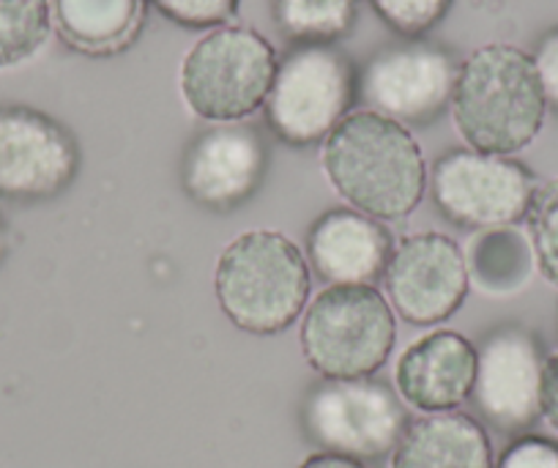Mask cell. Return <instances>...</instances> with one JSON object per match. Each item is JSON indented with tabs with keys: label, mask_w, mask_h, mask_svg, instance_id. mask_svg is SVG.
Masks as SVG:
<instances>
[{
	"label": "cell",
	"mask_w": 558,
	"mask_h": 468,
	"mask_svg": "<svg viewBox=\"0 0 558 468\" xmlns=\"http://www.w3.org/2000/svg\"><path fill=\"white\" fill-rule=\"evenodd\" d=\"M326 181L353 212L397 223L416 212L427 190V163L408 127L373 110L348 112L320 154Z\"/></svg>",
	"instance_id": "6da1fadb"
},
{
	"label": "cell",
	"mask_w": 558,
	"mask_h": 468,
	"mask_svg": "<svg viewBox=\"0 0 558 468\" xmlns=\"http://www.w3.org/2000/svg\"><path fill=\"white\" fill-rule=\"evenodd\" d=\"M449 107L463 143L496 156L529 148L547 112L534 58L504 41L480 47L460 63Z\"/></svg>",
	"instance_id": "7a4b0ae2"
},
{
	"label": "cell",
	"mask_w": 558,
	"mask_h": 468,
	"mask_svg": "<svg viewBox=\"0 0 558 468\" xmlns=\"http://www.w3.org/2000/svg\"><path fill=\"white\" fill-rule=\"evenodd\" d=\"M214 293L235 329L257 337L279 335L307 307L310 263L291 236L268 228L246 230L219 252Z\"/></svg>",
	"instance_id": "3957f363"
},
{
	"label": "cell",
	"mask_w": 558,
	"mask_h": 468,
	"mask_svg": "<svg viewBox=\"0 0 558 468\" xmlns=\"http://www.w3.org/2000/svg\"><path fill=\"white\" fill-rule=\"evenodd\" d=\"M395 337V310L375 285H329L299 332L304 359L324 379H369L386 364Z\"/></svg>",
	"instance_id": "277c9868"
},
{
	"label": "cell",
	"mask_w": 558,
	"mask_h": 468,
	"mask_svg": "<svg viewBox=\"0 0 558 468\" xmlns=\"http://www.w3.org/2000/svg\"><path fill=\"white\" fill-rule=\"evenodd\" d=\"M277 74L271 41L244 25L208 31L181 61L184 105L211 123H239L260 110Z\"/></svg>",
	"instance_id": "5b68a950"
},
{
	"label": "cell",
	"mask_w": 558,
	"mask_h": 468,
	"mask_svg": "<svg viewBox=\"0 0 558 468\" xmlns=\"http://www.w3.org/2000/svg\"><path fill=\"white\" fill-rule=\"evenodd\" d=\"M359 77L351 58L331 45H299L277 63L266 121L282 143L315 145L348 116Z\"/></svg>",
	"instance_id": "8992f818"
},
{
	"label": "cell",
	"mask_w": 558,
	"mask_h": 468,
	"mask_svg": "<svg viewBox=\"0 0 558 468\" xmlns=\"http://www.w3.org/2000/svg\"><path fill=\"white\" fill-rule=\"evenodd\" d=\"M405 424L400 395L373 375L324 379L302 403V428L310 444L362 463L391 455Z\"/></svg>",
	"instance_id": "52a82bcc"
},
{
	"label": "cell",
	"mask_w": 558,
	"mask_h": 468,
	"mask_svg": "<svg viewBox=\"0 0 558 468\" xmlns=\"http://www.w3.org/2000/svg\"><path fill=\"white\" fill-rule=\"evenodd\" d=\"M433 203L460 228H507L529 212L536 179L512 156L454 148L438 156L427 176Z\"/></svg>",
	"instance_id": "ba28073f"
},
{
	"label": "cell",
	"mask_w": 558,
	"mask_h": 468,
	"mask_svg": "<svg viewBox=\"0 0 558 468\" xmlns=\"http://www.w3.org/2000/svg\"><path fill=\"white\" fill-rule=\"evenodd\" d=\"M74 134L47 112L0 105V201L41 203L69 190L80 173Z\"/></svg>",
	"instance_id": "9c48e42d"
},
{
	"label": "cell",
	"mask_w": 558,
	"mask_h": 468,
	"mask_svg": "<svg viewBox=\"0 0 558 468\" xmlns=\"http://www.w3.org/2000/svg\"><path fill=\"white\" fill-rule=\"evenodd\" d=\"M454 77L458 67L444 47L411 39L375 52L359 74V91L378 116L425 127L449 107Z\"/></svg>",
	"instance_id": "30bf717a"
},
{
	"label": "cell",
	"mask_w": 558,
	"mask_h": 468,
	"mask_svg": "<svg viewBox=\"0 0 558 468\" xmlns=\"http://www.w3.org/2000/svg\"><path fill=\"white\" fill-rule=\"evenodd\" d=\"M384 279L391 310L411 326L444 324L471 290L463 250L436 230L397 241Z\"/></svg>",
	"instance_id": "8fae6325"
},
{
	"label": "cell",
	"mask_w": 558,
	"mask_h": 468,
	"mask_svg": "<svg viewBox=\"0 0 558 468\" xmlns=\"http://www.w3.org/2000/svg\"><path fill=\"white\" fill-rule=\"evenodd\" d=\"M545 351L534 332L501 326L476 348V379L471 389L476 413L501 433H523L542 417Z\"/></svg>",
	"instance_id": "7c38bea8"
},
{
	"label": "cell",
	"mask_w": 558,
	"mask_h": 468,
	"mask_svg": "<svg viewBox=\"0 0 558 468\" xmlns=\"http://www.w3.org/2000/svg\"><path fill=\"white\" fill-rule=\"evenodd\" d=\"M266 165V145L255 129L217 123L186 145L181 184L197 206L230 212L260 190Z\"/></svg>",
	"instance_id": "4fadbf2b"
},
{
	"label": "cell",
	"mask_w": 558,
	"mask_h": 468,
	"mask_svg": "<svg viewBox=\"0 0 558 468\" xmlns=\"http://www.w3.org/2000/svg\"><path fill=\"white\" fill-rule=\"evenodd\" d=\"M476 379V346L460 332H430L402 351L395 386L402 403L422 413L458 411L471 400Z\"/></svg>",
	"instance_id": "5bb4252c"
},
{
	"label": "cell",
	"mask_w": 558,
	"mask_h": 468,
	"mask_svg": "<svg viewBox=\"0 0 558 468\" xmlns=\"http://www.w3.org/2000/svg\"><path fill=\"white\" fill-rule=\"evenodd\" d=\"M395 244L380 219L353 208H331L310 228L307 263L329 285H375L389 268Z\"/></svg>",
	"instance_id": "9a60e30c"
},
{
	"label": "cell",
	"mask_w": 558,
	"mask_h": 468,
	"mask_svg": "<svg viewBox=\"0 0 558 468\" xmlns=\"http://www.w3.org/2000/svg\"><path fill=\"white\" fill-rule=\"evenodd\" d=\"M485 424L463 411L425 413L405 424L389 468H493Z\"/></svg>",
	"instance_id": "2e32d148"
},
{
	"label": "cell",
	"mask_w": 558,
	"mask_h": 468,
	"mask_svg": "<svg viewBox=\"0 0 558 468\" xmlns=\"http://www.w3.org/2000/svg\"><path fill=\"white\" fill-rule=\"evenodd\" d=\"M52 25L72 50L116 56L146 23V0H50Z\"/></svg>",
	"instance_id": "e0dca14e"
},
{
	"label": "cell",
	"mask_w": 558,
	"mask_h": 468,
	"mask_svg": "<svg viewBox=\"0 0 558 468\" xmlns=\"http://www.w3.org/2000/svg\"><path fill=\"white\" fill-rule=\"evenodd\" d=\"M469 283L487 296H509L529 283L534 263L529 236L518 233L514 225L485 228L471 236L465 247Z\"/></svg>",
	"instance_id": "ac0fdd59"
},
{
	"label": "cell",
	"mask_w": 558,
	"mask_h": 468,
	"mask_svg": "<svg viewBox=\"0 0 558 468\" xmlns=\"http://www.w3.org/2000/svg\"><path fill=\"white\" fill-rule=\"evenodd\" d=\"M359 0H271L274 23L299 45H331L351 34Z\"/></svg>",
	"instance_id": "d6986e66"
},
{
	"label": "cell",
	"mask_w": 558,
	"mask_h": 468,
	"mask_svg": "<svg viewBox=\"0 0 558 468\" xmlns=\"http://www.w3.org/2000/svg\"><path fill=\"white\" fill-rule=\"evenodd\" d=\"M50 34V0H0V72L28 63Z\"/></svg>",
	"instance_id": "ffe728a7"
},
{
	"label": "cell",
	"mask_w": 558,
	"mask_h": 468,
	"mask_svg": "<svg viewBox=\"0 0 558 468\" xmlns=\"http://www.w3.org/2000/svg\"><path fill=\"white\" fill-rule=\"evenodd\" d=\"M523 219L536 268L558 288V176L536 187Z\"/></svg>",
	"instance_id": "44dd1931"
},
{
	"label": "cell",
	"mask_w": 558,
	"mask_h": 468,
	"mask_svg": "<svg viewBox=\"0 0 558 468\" xmlns=\"http://www.w3.org/2000/svg\"><path fill=\"white\" fill-rule=\"evenodd\" d=\"M369 7L391 31L416 39L447 17L452 0H369Z\"/></svg>",
	"instance_id": "7402d4cb"
},
{
	"label": "cell",
	"mask_w": 558,
	"mask_h": 468,
	"mask_svg": "<svg viewBox=\"0 0 558 468\" xmlns=\"http://www.w3.org/2000/svg\"><path fill=\"white\" fill-rule=\"evenodd\" d=\"M170 23L181 28H219L239 12V0H151Z\"/></svg>",
	"instance_id": "603a6c76"
},
{
	"label": "cell",
	"mask_w": 558,
	"mask_h": 468,
	"mask_svg": "<svg viewBox=\"0 0 558 468\" xmlns=\"http://www.w3.org/2000/svg\"><path fill=\"white\" fill-rule=\"evenodd\" d=\"M493 468H558V441L545 435H520L501 452Z\"/></svg>",
	"instance_id": "cb8c5ba5"
},
{
	"label": "cell",
	"mask_w": 558,
	"mask_h": 468,
	"mask_svg": "<svg viewBox=\"0 0 558 468\" xmlns=\"http://www.w3.org/2000/svg\"><path fill=\"white\" fill-rule=\"evenodd\" d=\"M534 67L539 74L542 94H545L547 107L558 112V28L547 31L534 50Z\"/></svg>",
	"instance_id": "d4e9b609"
},
{
	"label": "cell",
	"mask_w": 558,
	"mask_h": 468,
	"mask_svg": "<svg viewBox=\"0 0 558 468\" xmlns=\"http://www.w3.org/2000/svg\"><path fill=\"white\" fill-rule=\"evenodd\" d=\"M542 419L558 433V351L545 359L542 370Z\"/></svg>",
	"instance_id": "484cf974"
},
{
	"label": "cell",
	"mask_w": 558,
	"mask_h": 468,
	"mask_svg": "<svg viewBox=\"0 0 558 468\" xmlns=\"http://www.w3.org/2000/svg\"><path fill=\"white\" fill-rule=\"evenodd\" d=\"M299 468H367V463L353 460V457L329 455V452H315Z\"/></svg>",
	"instance_id": "4316f807"
},
{
	"label": "cell",
	"mask_w": 558,
	"mask_h": 468,
	"mask_svg": "<svg viewBox=\"0 0 558 468\" xmlns=\"http://www.w3.org/2000/svg\"><path fill=\"white\" fill-rule=\"evenodd\" d=\"M9 247H12V230H9L3 214H0V266H3V261H7Z\"/></svg>",
	"instance_id": "83f0119b"
}]
</instances>
